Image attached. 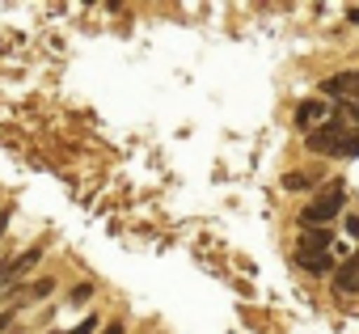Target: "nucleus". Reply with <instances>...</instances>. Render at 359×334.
I'll use <instances>...</instances> for the list:
<instances>
[{
  "label": "nucleus",
  "instance_id": "1",
  "mask_svg": "<svg viewBox=\"0 0 359 334\" xmlns=\"http://www.w3.org/2000/svg\"><path fill=\"white\" fill-rule=\"evenodd\" d=\"M346 140H351V131H346L342 119H325L321 127H313V131L304 135L309 152H321V156H342V152H346Z\"/></svg>",
  "mask_w": 359,
  "mask_h": 334
},
{
  "label": "nucleus",
  "instance_id": "2",
  "mask_svg": "<svg viewBox=\"0 0 359 334\" xmlns=\"http://www.w3.org/2000/svg\"><path fill=\"white\" fill-rule=\"evenodd\" d=\"M342 203H346V187H342V182H330V187L313 199V208L300 212V229H321L330 216L342 212Z\"/></svg>",
  "mask_w": 359,
  "mask_h": 334
},
{
  "label": "nucleus",
  "instance_id": "3",
  "mask_svg": "<svg viewBox=\"0 0 359 334\" xmlns=\"http://www.w3.org/2000/svg\"><path fill=\"white\" fill-rule=\"evenodd\" d=\"M296 262H300L309 275H334V271H338L334 254H330V250H313V246H296Z\"/></svg>",
  "mask_w": 359,
  "mask_h": 334
},
{
  "label": "nucleus",
  "instance_id": "4",
  "mask_svg": "<svg viewBox=\"0 0 359 334\" xmlns=\"http://www.w3.org/2000/svg\"><path fill=\"white\" fill-rule=\"evenodd\" d=\"M317 123H325V102H321V98H304V102L296 106V127H300V131H313Z\"/></svg>",
  "mask_w": 359,
  "mask_h": 334
},
{
  "label": "nucleus",
  "instance_id": "5",
  "mask_svg": "<svg viewBox=\"0 0 359 334\" xmlns=\"http://www.w3.org/2000/svg\"><path fill=\"white\" fill-rule=\"evenodd\" d=\"M355 89H359V72H342V76L321 81V98H351Z\"/></svg>",
  "mask_w": 359,
  "mask_h": 334
},
{
  "label": "nucleus",
  "instance_id": "6",
  "mask_svg": "<svg viewBox=\"0 0 359 334\" xmlns=\"http://www.w3.org/2000/svg\"><path fill=\"white\" fill-rule=\"evenodd\" d=\"M39 258H43V250H26L22 258H9V262H0V288H5L9 279H18L22 271H30V267H34Z\"/></svg>",
  "mask_w": 359,
  "mask_h": 334
},
{
  "label": "nucleus",
  "instance_id": "7",
  "mask_svg": "<svg viewBox=\"0 0 359 334\" xmlns=\"http://www.w3.org/2000/svg\"><path fill=\"white\" fill-rule=\"evenodd\" d=\"M334 288H338V292H351V288H359V258H346V262L334 271Z\"/></svg>",
  "mask_w": 359,
  "mask_h": 334
},
{
  "label": "nucleus",
  "instance_id": "8",
  "mask_svg": "<svg viewBox=\"0 0 359 334\" xmlns=\"http://www.w3.org/2000/svg\"><path fill=\"white\" fill-rule=\"evenodd\" d=\"M330 229H304V237H300V246H313V250H330Z\"/></svg>",
  "mask_w": 359,
  "mask_h": 334
},
{
  "label": "nucleus",
  "instance_id": "9",
  "mask_svg": "<svg viewBox=\"0 0 359 334\" xmlns=\"http://www.w3.org/2000/svg\"><path fill=\"white\" fill-rule=\"evenodd\" d=\"M97 326H102V317H93V313H89V317H85V321H76L68 334H97Z\"/></svg>",
  "mask_w": 359,
  "mask_h": 334
},
{
  "label": "nucleus",
  "instance_id": "10",
  "mask_svg": "<svg viewBox=\"0 0 359 334\" xmlns=\"http://www.w3.org/2000/svg\"><path fill=\"white\" fill-rule=\"evenodd\" d=\"M47 292H51V279H39L34 288H26V300H43Z\"/></svg>",
  "mask_w": 359,
  "mask_h": 334
},
{
  "label": "nucleus",
  "instance_id": "11",
  "mask_svg": "<svg viewBox=\"0 0 359 334\" xmlns=\"http://www.w3.org/2000/svg\"><path fill=\"white\" fill-rule=\"evenodd\" d=\"M89 296H93V283H76L72 288V305H85Z\"/></svg>",
  "mask_w": 359,
  "mask_h": 334
},
{
  "label": "nucleus",
  "instance_id": "12",
  "mask_svg": "<svg viewBox=\"0 0 359 334\" xmlns=\"http://www.w3.org/2000/svg\"><path fill=\"white\" fill-rule=\"evenodd\" d=\"M346 237L359 241V216H346Z\"/></svg>",
  "mask_w": 359,
  "mask_h": 334
},
{
  "label": "nucleus",
  "instance_id": "13",
  "mask_svg": "<svg viewBox=\"0 0 359 334\" xmlns=\"http://www.w3.org/2000/svg\"><path fill=\"white\" fill-rule=\"evenodd\" d=\"M102 334H127V330H123V321H110V326H106Z\"/></svg>",
  "mask_w": 359,
  "mask_h": 334
},
{
  "label": "nucleus",
  "instance_id": "14",
  "mask_svg": "<svg viewBox=\"0 0 359 334\" xmlns=\"http://www.w3.org/2000/svg\"><path fill=\"white\" fill-rule=\"evenodd\" d=\"M346 22H355V26H359V5H351V9H346Z\"/></svg>",
  "mask_w": 359,
  "mask_h": 334
},
{
  "label": "nucleus",
  "instance_id": "15",
  "mask_svg": "<svg viewBox=\"0 0 359 334\" xmlns=\"http://www.w3.org/2000/svg\"><path fill=\"white\" fill-rule=\"evenodd\" d=\"M5 229H9V212H0V237H5Z\"/></svg>",
  "mask_w": 359,
  "mask_h": 334
},
{
  "label": "nucleus",
  "instance_id": "16",
  "mask_svg": "<svg viewBox=\"0 0 359 334\" xmlns=\"http://www.w3.org/2000/svg\"><path fill=\"white\" fill-rule=\"evenodd\" d=\"M13 334H18V330H13Z\"/></svg>",
  "mask_w": 359,
  "mask_h": 334
}]
</instances>
